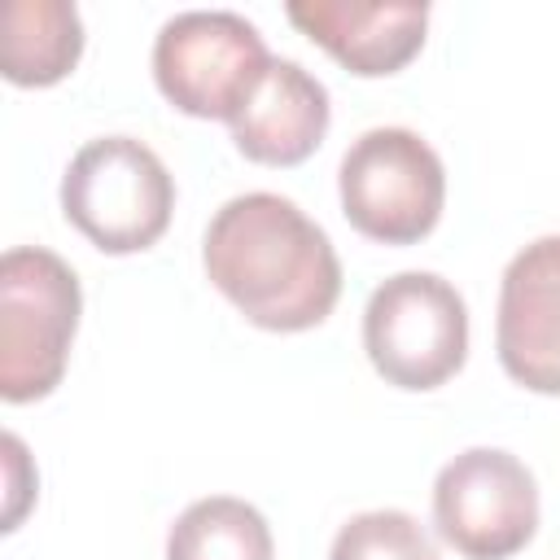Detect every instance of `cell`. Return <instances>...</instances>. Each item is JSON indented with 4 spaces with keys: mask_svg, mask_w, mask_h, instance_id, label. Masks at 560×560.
<instances>
[{
    "mask_svg": "<svg viewBox=\"0 0 560 560\" xmlns=\"http://www.w3.org/2000/svg\"><path fill=\"white\" fill-rule=\"evenodd\" d=\"M210 284L267 332H306L341 298V262L328 232L280 192H241L206 228Z\"/></svg>",
    "mask_w": 560,
    "mask_h": 560,
    "instance_id": "1",
    "label": "cell"
},
{
    "mask_svg": "<svg viewBox=\"0 0 560 560\" xmlns=\"http://www.w3.org/2000/svg\"><path fill=\"white\" fill-rule=\"evenodd\" d=\"M83 293L74 267L44 249L18 245L0 258V398H48L70 359Z\"/></svg>",
    "mask_w": 560,
    "mask_h": 560,
    "instance_id": "2",
    "label": "cell"
},
{
    "mask_svg": "<svg viewBox=\"0 0 560 560\" xmlns=\"http://www.w3.org/2000/svg\"><path fill=\"white\" fill-rule=\"evenodd\" d=\"M175 210L166 162L136 136L88 140L61 175V214L101 254H140L162 241Z\"/></svg>",
    "mask_w": 560,
    "mask_h": 560,
    "instance_id": "3",
    "label": "cell"
},
{
    "mask_svg": "<svg viewBox=\"0 0 560 560\" xmlns=\"http://www.w3.org/2000/svg\"><path fill=\"white\" fill-rule=\"evenodd\" d=\"M337 192L346 223L381 245L424 241L446 206V171L411 127H372L341 153Z\"/></svg>",
    "mask_w": 560,
    "mask_h": 560,
    "instance_id": "4",
    "label": "cell"
},
{
    "mask_svg": "<svg viewBox=\"0 0 560 560\" xmlns=\"http://www.w3.org/2000/svg\"><path fill=\"white\" fill-rule=\"evenodd\" d=\"M363 350L394 389H438L468 359V306L438 271H398L363 306Z\"/></svg>",
    "mask_w": 560,
    "mask_h": 560,
    "instance_id": "5",
    "label": "cell"
},
{
    "mask_svg": "<svg viewBox=\"0 0 560 560\" xmlns=\"http://www.w3.org/2000/svg\"><path fill=\"white\" fill-rule=\"evenodd\" d=\"M271 61L258 26L228 9L175 13L153 39V83L188 118L232 122Z\"/></svg>",
    "mask_w": 560,
    "mask_h": 560,
    "instance_id": "6",
    "label": "cell"
},
{
    "mask_svg": "<svg viewBox=\"0 0 560 560\" xmlns=\"http://www.w3.org/2000/svg\"><path fill=\"white\" fill-rule=\"evenodd\" d=\"M433 525L464 560H508L538 529L534 472L499 446H468L433 481Z\"/></svg>",
    "mask_w": 560,
    "mask_h": 560,
    "instance_id": "7",
    "label": "cell"
},
{
    "mask_svg": "<svg viewBox=\"0 0 560 560\" xmlns=\"http://www.w3.org/2000/svg\"><path fill=\"white\" fill-rule=\"evenodd\" d=\"M494 350L516 385L560 398V232L529 241L503 267Z\"/></svg>",
    "mask_w": 560,
    "mask_h": 560,
    "instance_id": "8",
    "label": "cell"
},
{
    "mask_svg": "<svg viewBox=\"0 0 560 560\" xmlns=\"http://www.w3.org/2000/svg\"><path fill=\"white\" fill-rule=\"evenodd\" d=\"M284 13L306 39H315L359 79L398 74L424 48V31H429V4L416 0H394V4L293 0Z\"/></svg>",
    "mask_w": 560,
    "mask_h": 560,
    "instance_id": "9",
    "label": "cell"
},
{
    "mask_svg": "<svg viewBox=\"0 0 560 560\" xmlns=\"http://www.w3.org/2000/svg\"><path fill=\"white\" fill-rule=\"evenodd\" d=\"M328 118H332L328 88L298 61L276 57L228 127H232L236 149L249 162L298 166L324 144Z\"/></svg>",
    "mask_w": 560,
    "mask_h": 560,
    "instance_id": "10",
    "label": "cell"
},
{
    "mask_svg": "<svg viewBox=\"0 0 560 560\" xmlns=\"http://www.w3.org/2000/svg\"><path fill=\"white\" fill-rule=\"evenodd\" d=\"M83 57V18L70 0H9L0 13V70L18 88H52Z\"/></svg>",
    "mask_w": 560,
    "mask_h": 560,
    "instance_id": "11",
    "label": "cell"
},
{
    "mask_svg": "<svg viewBox=\"0 0 560 560\" xmlns=\"http://www.w3.org/2000/svg\"><path fill=\"white\" fill-rule=\"evenodd\" d=\"M166 560H276V538L254 503L236 494H210L175 516L166 534Z\"/></svg>",
    "mask_w": 560,
    "mask_h": 560,
    "instance_id": "12",
    "label": "cell"
},
{
    "mask_svg": "<svg viewBox=\"0 0 560 560\" xmlns=\"http://www.w3.org/2000/svg\"><path fill=\"white\" fill-rule=\"evenodd\" d=\"M328 560H442L429 529L398 508H376L350 516L337 538Z\"/></svg>",
    "mask_w": 560,
    "mask_h": 560,
    "instance_id": "13",
    "label": "cell"
}]
</instances>
